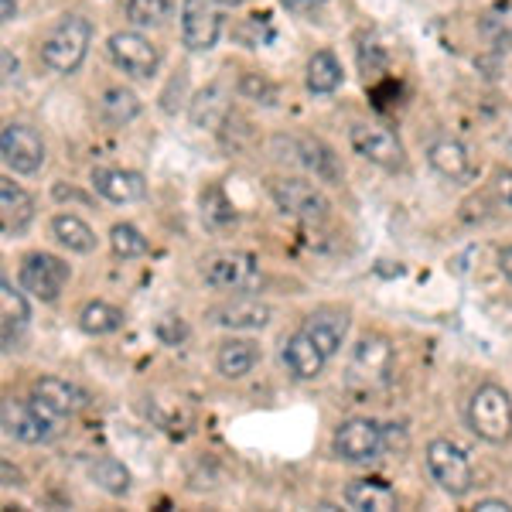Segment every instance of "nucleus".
<instances>
[{
	"instance_id": "nucleus-24",
	"label": "nucleus",
	"mask_w": 512,
	"mask_h": 512,
	"mask_svg": "<svg viewBox=\"0 0 512 512\" xmlns=\"http://www.w3.org/2000/svg\"><path fill=\"white\" fill-rule=\"evenodd\" d=\"M256 362H260V349H256V342H250V338H229V342L219 345L216 366L226 379L250 376L256 369Z\"/></svg>"
},
{
	"instance_id": "nucleus-13",
	"label": "nucleus",
	"mask_w": 512,
	"mask_h": 512,
	"mask_svg": "<svg viewBox=\"0 0 512 512\" xmlns=\"http://www.w3.org/2000/svg\"><path fill=\"white\" fill-rule=\"evenodd\" d=\"M390 369H393V349L386 338H362L352 352V362H349V376L352 383H362V386H379L390 379Z\"/></svg>"
},
{
	"instance_id": "nucleus-32",
	"label": "nucleus",
	"mask_w": 512,
	"mask_h": 512,
	"mask_svg": "<svg viewBox=\"0 0 512 512\" xmlns=\"http://www.w3.org/2000/svg\"><path fill=\"white\" fill-rule=\"evenodd\" d=\"M171 18V0H127V21L134 28H161Z\"/></svg>"
},
{
	"instance_id": "nucleus-30",
	"label": "nucleus",
	"mask_w": 512,
	"mask_h": 512,
	"mask_svg": "<svg viewBox=\"0 0 512 512\" xmlns=\"http://www.w3.org/2000/svg\"><path fill=\"white\" fill-rule=\"evenodd\" d=\"M99 113H103L113 127H123V123L137 120L140 99L130 93V89H106L103 99H99Z\"/></svg>"
},
{
	"instance_id": "nucleus-35",
	"label": "nucleus",
	"mask_w": 512,
	"mask_h": 512,
	"mask_svg": "<svg viewBox=\"0 0 512 512\" xmlns=\"http://www.w3.org/2000/svg\"><path fill=\"white\" fill-rule=\"evenodd\" d=\"M485 31H489V38L495 41V45L512 48V7H499V11H492L489 21H485Z\"/></svg>"
},
{
	"instance_id": "nucleus-34",
	"label": "nucleus",
	"mask_w": 512,
	"mask_h": 512,
	"mask_svg": "<svg viewBox=\"0 0 512 512\" xmlns=\"http://www.w3.org/2000/svg\"><path fill=\"white\" fill-rule=\"evenodd\" d=\"M239 93L263 106H277V99H280V89L270 79H263L260 72H246V76L239 79Z\"/></svg>"
},
{
	"instance_id": "nucleus-36",
	"label": "nucleus",
	"mask_w": 512,
	"mask_h": 512,
	"mask_svg": "<svg viewBox=\"0 0 512 512\" xmlns=\"http://www.w3.org/2000/svg\"><path fill=\"white\" fill-rule=\"evenodd\" d=\"M171 325H175V318H164L161 325H158V335H161V338H164V342H168V345H178L181 338L188 335V328H185V325L171 328Z\"/></svg>"
},
{
	"instance_id": "nucleus-3",
	"label": "nucleus",
	"mask_w": 512,
	"mask_h": 512,
	"mask_svg": "<svg viewBox=\"0 0 512 512\" xmlns=\"http://www.w3.org/2000/svg\"><path fill=\"white\" fill-rule=\"evenodd\" d=\"M468 427L489 444H502L512 434V396L495 383L478 386L468 400Z\"/></svg>"
},
{
	"instance_id": "nucleus-9",
	"label": "nucleus",
	"mask_w": 512,
	"mask_h": 512,
	"mask_svg": "<svg viewBox=\"0 0 512 512\" xmlns=\"http://www.w3.org/2000/svg\"><path fill=\"white\" fill-rule=\"evenodd\" d=\"M69 263L59 260V256H52V253H31V256H24V263H21V287L28 291L31 297H38V301H59V294H62V287L69 284Z\"/></svg>"
},
{
	"instance_id": "nucleus-15",
	"label": "nucleus",
	"mask_w": 512,
	"mask_h": 512,
	"mask_svg": "<svg viewBox=\"0 0 512 512\" xmlns=\"http://www.w3.org/2000/svg\"><path fill=\"white\" fill-rule=\"evenodd\" d=\"M93 188L106 202H117V205H130L140 202L147 195V181L137 171L127 168H96L93 171Z\"/></svg>"
},
{
	"instance_id": "nucleus-8",
	"label": "nucleus",
	"mask_w": 512,
	"mask_h": 512,
	"mask_svg": "<svg viewBox=\"0 0 512 512\" xmlns=\"http://www.w3.org/2000/svg\"><path fill=\"white\" fill-rule=\"evenodd\" d=\"M0 158L14 175H38L41 164H45V140L38 137V130L24 127V123H4Z\"/></svg>"
},
{
	"instance_id": "nucleus-38",
	"label": "nucleus",
	"mask_w": 512,
	"mask_h": 512,
	"mask_svg": "<svg viewBox=\"0 0 512 512\" xmlns=\"http://www.w3.org/2000/svg\"><path fill=\"white\" fill-rule=\"evenodd\" d=\"M475 509H478V512H512V506H509L506 499H482Z\"/></svg>"
},
{
	"instance_id": "nucleus-42",
	"label": "nucleus",
	"mask_w": 512,
	"mask_h": 512,
	"mask_svg": "<svg viewBox=\"0 0 512 512\" xmlns=\"http://www.w3.org/2000/svg\"><path fill=\"white\" fill-rule=\"evenodd\" d=\"M14 11H18V0H0V14H4V21H14Z\"/></svg>"
},
{
	"instance_id": "nucleus-1",
	"label": "nucleus",
	"mask_w": 512,
	"mask_h": 512,
	"mask_svg": "<svg viewBox=\"0 0 512 512\" xmlns=\"http://www.w3.org/2000/svg\"><path fill=\"white\" fill-rule=\"evenodd\" d=\"M89 41H93V24L79 18V14H69V18H62L48 31V38L41 41V65L59 72V76H69L86 59Z\"/></svg>"
},
{
	"instance_id": "nucleus-29",
	"label": "nucleus",
	"mask_w": 512,
	"mask_h": 512,
	"mask_svg": "<svg viewBox=\"0 0 512 512\" xmlns=\"http://www.w3.org/2000/svg\"><path fill=\"white\" fill-rule=\"evenodd\" d=\"M123 325V311L106 301H89L79 311V328L89 335H113Z\"/></svg>"
},
{
	"instance_id": "nucleus-19",
	"label": "nucleus",
	"mask_w": 512,
	"mask_h": 512,
	"mask_svg": "<svg viewBox=\"0 0 512 512\" xmlns=\"http://www.w3.org/2000/svg\"><path fill=\"white\" fill-rule=\"evenodd\" d=\"M35 396H38L41 403H48L55 414H62L65 420L76 417L79 410H86V403H89L86 390H79L76 383H69V379H59V376H41L38 383H35Z\"/></svg>"
},
{
	"instance_id": "nucleus-16",
	"label": "nucleus",
	"mask_w": 512,
	"mask_h": 512,
	"mask_svg": "<svg viewBox=\"0 0 512 512\" xmlns=\"http://www.w3.org/2000/svg\"><path fill=\"white\" fill-rule=\"evenodd\" d=\"M212 321L219 328H233V332H253V328H263L270 321V308L256 297H233V301L212 308Z\"/></svg>"
},
{
	"instance_id": "nucleus-20",
	"label": "nucleus",
	"mask_w": 512,
	"mask_h": 512,
	"mask_svg": "<svg viewBox=\"0 0 512 512\" xmlns=\"http://www.w3.org/2000/svg\"><path fill=\"white\" fill-rule=\"evenodd\" d=\"M301 328L315 338L321 345V352L332 359V355L342 349L345 332H349V315H345V311H335V308H321V311H311Z\"/></svg>"
},
{
	"instance_id": "nucleus-11",
	"label": "nucleus",
	"mask_w": 512,
	"mask_h": 512,
	"mask_svg": "<svg viewBox=\"0 0 512 512\" xmlns=\"http://www.w3.org/2000/svg\"><path fill=\"white\" fill-rule=\"evenodd\" d=\"M349 140H352V151L359 158H366L369 164H379L386 171H400L403 168V144L393 130L386 127H369V123H355L349 130Z\"/></svg>"
},
{
	"instance_id": "nucleus-2",
	"label": "nucleus",
	"mask_w": 512,
	"mask_h": 512,
	"mask_svg": "<svg viewBox=\"0 0 512 512\" xmlns=\"http://www.w3.org/2000/svg\"><path fill=\"white\" fill-rule=\"evenodd\" d=\"M0 420H4V431L24 444L52 441L65 424V417L55 414V410L48 407V403H41L38 396H31V400L4 396V403H0Z\"/></svg>"
},
{
	"instance_id": "nucleus-27",
	"label": "nucleus",
	"mask_w": 512,
	"mask_h": 512,
	"mask_svg": "<svg viewBox=\"0 0 512 512\" xmlns=\"http://www.w3.org/2000/svg\"><path fill=\"white\" fill-rule=\"evenodd\" d=\"M86 472L103 492H110V495H127L130 492V472L123 468V461L110 458V454H99V458H93L86 465Z\"/></svg>"
},
{
	"instance_id": "nucleus-26",
	"label": "nucleus",
	"mask_w": 512,
	"mask_h": 512,
	"mask_svg": "<svg viewBox=\"0 0 512 512\" xmlns=\"http://www.w3.org/2000/svg\"><path fill=\"white\" fill-rule=\"evenodd\" d=\"M52 233L55 239L72 253H93L96 250V233L89 229V222H82L72 212H62V216L52 219Z\"/></svg>"
},
{
	"instance_id": "nucleus-39",
	"label": "nucleus",
	"mask_w": 512,
	"mask_h": 512,
	"mask_svg": "<svg viewBox=\"0 0 512 512\" xmlns=\"http://www.w3.org/2000/svg\"><path fill=\"white\" fill-rule=\"evenodd\" d=\"M321 4L325 0H284V7H291V11H318Z\"/></svg>"
},
{
	"instance_id": "nucleus-31",
	"label": "nucleus",
	"mask_w": 512,
	"mask_h": 512,
	"mask_svg": "<svg viewBox=\"0 0 512 512\" xmlns=\"http://www.w3.org/2000/svg\"><path fill=\"white\" fill-rule=\"evenodd\" d=\"M202 222L209 229H229V226H236V209H233V202H229L226 192H222L219 185H209L202 192Z\"/></svg>"
},
{
	"instance_id": "nucleus-21",
	"label": "nucleus",
	"mask_w": 512,
	"mask_h": 512,
	"mask_svg": "<svg viewBox=\"0 0 512 512\" xmlns=\"http://www.w3.org/2000/svg\"><path fill=\"white\" fill-rule=\"evenodd\" d=\"M294 161L304 164V168H308L318 181H328V185L342 181V164H338L332 147H325L321 140H311V137L297 140V144H294Z\"/></svg>"
},
{
	"instance_id": "nucleus-17",
	"label": "nucleus",
	"mask_w": 512,
	"mask_h": 512,
	"mask_svg": "<svg viewBox=\"0 0 512 512\" xmlns=\"http://www.w3.org/2000/svg\"><path fill=\"white\" fill-rule=\"evenodd\" d=\"M35 219V198L14 185L11 178H0V226L7 236H21Z\"/></svg>"
},
{
	"instance_id": "nucleus-40",
	"label": "nucleus",
	"mask_w": 512,
	"mask_h": 512,
	"mask_svg": "<svg viewBox=\"0 0 512 512\" xmlns=\"http://www.w3.org/2000/svg\"><path fill=\"white\" fill-rule=\"evenodd\" d=\"M499 270L512 280V246H506V250L499 253Z\"/></svg>"
},
{
	"instance_id": "nucleus-37",
	"label": "nucleus",
	"mask_w": 512,
	"mask_h": 512,
	"mask_svg": "<svg viewBox=\"0 0 512 512\" xmlns=\"http://www.w3.org/2000/svg\"><path fill=\"white\" fill-rule=\"evenodd\" d=\"M495 192H499L502 202H506L509 209H512V171H502L499 181H495Z\"/></svg>"
},
{
	"instance_id": "nucleus-25",
	"label": "nucleus",
	"mask_w": 512,
	"mask_h": 512,
	"mask_svg": "<svg viewBox=\"0 0 512 512\" xmlns=\"http://www.w3.org/2000/svg\"><path fill=\"white\" fill-rule=\"evenodd\" d=\"M304 82H308V89L315 96H332L335 89L342 86V65H338V59L328 52V48H321V52L311 55Z\"/></svg>"
},
{
	"instance_id": "nucleus-28",
	"label": "nucleus",
	"mask_w": 512,
	"mask_h": 512,
	"mask_svg": "<svg viewBox=\"0 0 512 512\" xmlns=\"http://www.w3.org/2000/svg\"><path fill=\"white\" fill-rule=\"evenodd\" d=\"M229 93L219 86H205L192 103V123L195 127H216V123L229 113Z\"/></svg>"
},
{
	"instance_id": "nucleus-18",
	"label": "nucleus",
	"mask_w": 512,
	"mask_h": 512,
	"mask_svg": "<svg viewBox=\"0 0 512 512\" xmlns=\"http://www.w3.org/2000/svg\"><path fill=\"white\" fill-rule=\"evenodd\" d=\"M28 318H31V308L24 301V287L11 284V280H0V335H4V349L11 352L14 342L21 338V332L28 328Z\"/></svg>"
},
{
	"instance_id": "nucleus-23",
	"label": "nucleus",
	"mask_w": 512,
	"mask_h": 512,
	"mask_svg": "<svg viewBox=\"0 0 512 512\" xmlns=\"http://www.w3.org/2000/svg\"><path fill=\"white\" fill-rule=\"evenodd\" d=\"M345 506L359 512H390L396 509V492L379 478H359L345 489Z\"/></svg>"
},
{
	"instance_id": "nucleus-5",
	"label": "nucleus",
	"mask_w": 512,
	"mask_h": 512,
	"mask_svg": "<svg viewBox=\"0 0 512 512\" xmlns=\"http://www.w3.org/2000/svg\"><path fill=\"white\" fill-rule=\"evenodd\" d=\"M202 277L212 291L226 294H246L253 287H260V263L250 253H219L212 260H205Z\"/></svg>"
},
{
	"instance_id": "nucleus-6",
	"label": "nucleus",
	"mask_w": 512,
	"mask_h": 512,
	"mask_svg": "<svg viewBox=\"0 0 512 512\" xmlns=\"http://www.w3.org/2000/svg\"><path fill=\"white\" fill-rule=\"evenodd\" d=\"M270 198L284 216L301 219V222H321L328 216V198L321 195V188H315L304 178H274L270 181Z\"/></svg>"
},
{
	"instance_id": "nucleus-22",
	"label": "nucleus",
	"mask_w": 512,
	"mask_h": 512,
	"mask_svg": "<svg viewBox=\"0 0 512 512\" xmlns=\"http://www.w3.org/2000/svg\"><path fill=\"white\" fill-rule=\"evenodd\" d=\"M427 161H431V168L441 178L461 181V178L472 175V158H468L465 147H461L458 140H451V137L434 140V144L427 147Z\"/></svg>"
},
{
	"instance_id": "nucleus-43",
	"label": "nucleus",
	"mask_w": 512,
	"mask_h": 512,
	"mask_svg": "<svg viewBox=\"0 0 512 512\" xmlns=\"http://www.w3.org/2000/svg\"><path fill=\"white\" fill-rule=\"evenodd\" d=\"M222 7H239V4H246V0H219Z\"/></svg>"
},
{
	"instance_id": "nucleus-4",
	"label": "nucleus",
	"mask_w": 512,
	"mask_h": 512,
	"mask_svg": "<svg viewBox=\"0 0 512 512\" xmlns=\"http://www.w3.org/2000/svg\"><path fill=\"white\" fill-rule=\"evenodd\" d=\"M427 472L448 495H468L475 485L472 461L448 437H437V441L427 444Z\"/></svg>"
},
{
	"instance_id": "nucleus-12",
	"label": "nucleus",
	"mask_w": 512,
	"mask_h": 512,
	"mask_svg": "<svg viewBox=\"0 0 512 512\" xmlns=\"http://www.w3.org/2000/svg\"><path fill=\"white\" fill-rule=\"evenodd\" d=\"M110 59L120 65L123 72L137 79H151L161 65L158 45H151V38H144L140 31H117L110 38Z\"/></svg>"
},
{
	"instance_id": "nucleus-41",
	"label": "nucleus",
	"mask_w": 512,
	"mask_h": 512,
	"mask_svg": "<svg viewBox=\"0 0 512 512\" xmlns=\"http://www.w3.org/2000/svg\"><path fill=\"white\" fill-rule=\"evenodd\" d=\"M18 76V59H11V52L4 48V79Z\"/></svg>"
},
{
	"instance_id": "nucleus-14",
	"label": "nucleus",
	"mask_w": 512,
	"mask_h": 512,
	"mask_svg": "<svg viewBox=\"0 0 512 512\" xmlns=\"http://www.w3.org/2000/svg\"><path fill=\"white\" fill-rule=\"evenodd\" d=\"M280 359H284V366L291 369V376H297V379H318L321 373H325L328 355L321 352V345L301 328V332H294L284 342V352H280Z\"/></svg>"
},
{
	"instance_id": "nucleus-10",
	"label": "nucleus",
	"mask_w": 512,
	"mask_h": 512,
	"mask_svg": "<svg viewBox=\"0 0 512 512\" xmlns=\"http://www.w3.org/2000/svg\"><path fill=\"white\" fill-rule=\"evenodd\" d=\"M219 0H185L181 4V41L188 52H212L222 35Z\"/></svg>"
},
{
	"instance_id": "nucleus-33",
	"label": "nucleus",
	"mask_w": 512,
	"mask_h": 512,
	"mask_svg": "<svg viewBox=\"0 0 512 512\" xmlns=\"http://www.w3.org/2000/svg\"><path fill=\"white\" fill-rule=\"evenodd\" d=\"M110 246L120 260H134V256H144L147 250H151L147 236L140 233L137 226H130V222H117V226L110 229Z\"/></svg>"
},
{
	"instance_id": "nucleus-7",
	"label": "nucleus",
	"mask_w": 512,
	"mask_h": 512,
	"mask_svg": "<svg viewBox=\"0 0 512 512\" xmlns=\"http://www.w3.org/2000/svg\"><path fill=\"white\" fill-rule=\"evenodd\" d=\"M332 448L345 461H373L386 451V427L369 417H352L335 427Z\"/></svg>"
}]
</instances>
